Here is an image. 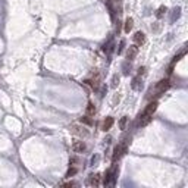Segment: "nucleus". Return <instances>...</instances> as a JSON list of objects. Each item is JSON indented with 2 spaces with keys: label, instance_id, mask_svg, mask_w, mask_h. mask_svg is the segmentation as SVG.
<instances>
[{
  "label": "nucleus",
  "instance_id": "obj_21",
  "mask_svg": "<svg viewBox=\"0 0 188 188\" xmlns=\"http://www.w3.org/2000/svg\"><path fill=\"white\" fill-rule=\"evenodd\" d=\"M75 174H76V169H75V168H72V169H69V170H68L66 176H72V175H75Z\"/></svg>",
  "mask_w": 188,
  "mask_h": 188
},
{
  "label": "nucleus",
  "instance_id": "obj_14",
  "mask_svg": "<svg viewBox=\"0 0 188 188\" xmlns=\"http://www.w3.org/2000/svg\"><path fill=\"white\" fill-rule=\"evenodd\" d=\"M132 27H134V21L131 19V18H128V19L125 21V33H129V31L132 29Z\"/></svg>",
  "mask_w": 188,
  "mask_h": 188
},
{
  "label": "nucleus",
  "instance_id": "obj_24",
  "mask_svg": "<svg viewBox=\"0 0 188 188\" xmlns=\"http://www.w3.org/2000/svg\"><path fill=\"white\" fill-rule=\"evenodd\" d=\"M97 162H99V156H94L93 159H91V165H93V166H94V165H96Z\"/></svg>",
  "mask_w": 188,
  "mask_h": 188
},
{
  "label": "nucleus",
  "instance_id": "obj_7",
  "mask_svg": "<svg viewBox=\"0 0 188 188\" xmlns=\"http://www.w3.org/2000/svg\"><path fill=\"white\" fill-rule=\"evenodd\" d=\"M134 41H135V44H144V41H146V35L141 33V31H138V33H135L134 34Z\"/></svg>",
  "mask_w": 188,
  "mask_h": 188
},
{
  "label": "nucleus",
  "instance_id": "obj_17",
  "mask_svg": "<svg viewBox=\"0 0 188 188\" xmlns=\"http://www.w3.org/2000/svg\"><path fill=\"white\" fill-rule=\"evenodd\" d=\"M80 121H81V123H85V125H93V121L88 118V115H87V116H82Z\"/></svg>",
  "mask_w": 188,
  "mask_h": 188
},
{
  "label": "nucleus",
  "instance_id": "obj_22",
  "mask_svg": "<svg viewBox=\"0 0 188 188\" xmlns=\"http://www.w3.org/2000/svg\"><path fill=\"white\" fill-rule=\"evenodd\" d=\"M123 46H125V40L121 41V44H119V49H118V53H122V50H123Z\"/></svg>",
  "mask_w": 188,
  "mask_h": 188
},
{
  "label": "nucleus",
  "instance_id": "obj_4",
  "mask_svg": "<svg viewBox=\"0 0 188 188\" xmlns=\"http://www.w3.org/2000/svg\"><path fill=\"white\" fill-rule=\"evenodd\" d=\"M113 122H115L113 118H112V116H108V118L103 121V123H101V129H103V131H109V129L112 128V125H113Z\"/></svg>",
  "mask_w": 188,
  "mask_h": 188
},
{
  "label": "nucleus",
  "instance_id": "obj_16",
  "mask_svg": "<svg viewBox=\"0 0 188 188\" xmlns=\"http://www.w3.org/2000/svg\"><path fill=\"white\" fill-rule=\"evenodd\" d=\"M94 113H96V108H94V104H93V103H88V106H87V115H88V116H93Z\"/></svg>",
  "mask_w": 188,
  "mask_h": 188
},
{
  "label": "nucleus",
  "instance_id": "obj_2",
  "mask_svg": "<svg viewBox=\"0 0 188 188\" xmlns=\"http://www.w3.org/2000/svg\"><path fill=\"white\" fill-rule=\"evenodd\" d=\"M125 151H127V144H125V143L118 144V146L115 147V151H113V160H118Z\"/></svg>",
  "mask_w": 188,
  "mask_h": 188
},
{
  "label": "nucleus",
  "instance_id": "obj_19",
  "mask_svg": "<svg viewBox=\"0 0 188 188\" xmlns=\"http://www.w3.org/2000/svg\"><path fill=\"white\" fill-rule=\"evenodd\" d=\"M165 12H166V7H165V6H160L159 9H157V14H156V16H157V18H162Z\"/></svg>",
  "mask_w": 188,
  "mask_h": 188
},
{
  "label": "nucleus",
  "instance_id": "obj_20",
  "mask_svg": "<svg viewBox=\"0 0 188 188\" xmlns=\"http://www.w3.org/2000/svg\"><path fill=\"white\" fill-rule=\"evenodd\" d=\"M118 84H119V76H118V75H113V78H112V88H116Z\"/></svg>",
  "mask_w": 188,
  "mask_h": 188
},
{
  "label": "nucleus",
  "instance_id": "obj_13",
  "mask_svg": "<svg viewBox=\"0 0 188 188\" xmlns=\"http://www.w3.org/2000/svg\"><path fill=\"white\" fill-rule=\"evenodd\" d=\"M88 85H91V88L93 90H97L99 88V78H94V80H87L85 81Z\"/></svg>",
  "mask_w": 188,
  "mask_h": 188
},
{
  "label": "nucleus",
  "instance_id": "obj_15",
  "mask_svg": "<svg viewBox=\"0 0 188 188\" xmlns=\"http://www.w3.org/2000/svg\"><path fill=\"white\" fill-rule=\"evenodd\" d=\"M122 71H123V75L129 74V71H131V63H129V61L123 62V65H122Z\"/></svg>",
  "mask_w": 188,
  "mask_h": 188
},
{
  "label": "nucleus",
  "instance_id": "obj_1",
  "mask_svg": "<svg viewBox=\"0 0 188 188\" xmlns=\"http://www.w3.org/2000/svg\"><path fill=\"white\" fill-rule=\"evenodd\" d=\"M169 87H170V82H169V80H162V81H159V82L156 84V87H155L156 96H160V94H163Z\"/></svg>",
  "mask_w": 188,
  "mask_h": 188
},
{
  "label": "nucleus",
  "instance_id": "obj_11",
  "mask_svg": "<svg viewBox=\"0 0 188 188\" xmlns=\"http://www.w3.org/2000/svg\"><path fill=\"white\" fill-rule=\"evenodd\" d=\"M150 121H151V115H141L138 125H140V127H146Z\"/></svg>",
  "mask_w": 188,
  "mask_h": 188
},
{
  "label": "nucleus",
  "instance_id": "obj_25",
  "mask_svg": "<svg viewBox=\"0 0 188 188\" xmlns=\"http://www.w3.org/2000/svg\"><path fill=\"white\" fill-rule=\"evenodd\" d=\"M104 2L108 3V2H118V0H104Z\"/></svg>",
  "mask_w": 188,
  "mask_h": 188
},
{
  "label": "nucleus",
  "instance_id": "obj_12",
  "mask_svg": "<svg viewBox=\"0 0 188 188\" xmlns=\"http://www.w3.org/2000/svg\"><path fill=\"white\" fill-rule=\"evenodd\" d=\"M179 15H181V7H175L174 10H172V16H170V24H174L175 21L179 18Z\"/></svg>",
  "mask_w": 188,
  "mask_h": 188
},
{
  "label": "nucleus",
  "instance_id": "obj_6",
  "mask_svg": "<svg viewBox=\"0 0 188 188\" xmlns=\"http://www.w3.org/2000/svg\"><path fill=\"white\" fill-rule=\"evenodd\" d=\"M72 148H74L75 153H82L85 150V144L82 141H75L74 144H72Z\"/></svg>",
  "mask_w": 188,
  "mask_h": 188
},
{
  "label": "nucleus",
  "instance_id": "obj_5",
  "mask_svg": "<svg viewBox=\"0 0 188 188\" xmlns=\"http://www.w3.org/2000/svg\"><path fill=\"white\" fill-rule=\"evenodd\" d=\"M131 85H132V88H134V90H137V91H140L141 88H143V81H141V75L140 74L137 75L134 80H132V84H131Z\"/></svg>",
  "mask_w": 188,
  "mask_h": 188
},
{
  "label": "nucleus",
  "instance_id": "obj_3",
  "mask_svg": "<svg viewBox=\"0 0 188 188\" xmlns=\"http://www.w3.org/2000/svg\"><path fill=\"white\" fill-rule=\"evenodd\" d=\"M137 53H138V47H137V44L129 46V47H128V50H127V59L131 62L135 56H137Z\"/></svg>",
  "mask_w": 188,
  "mask_h": 188
},
{
  "label": "nucleus",
  "instance_id": "obj_8",
  "mask_svg": "<svg viewBox=\"0 0 188 188\" xmlns=\"http://www.w3.org/2000/svg\"><path fill=\"white\" fill-rule=\"evenodd\" d=\"M156 109H157V101H151L147 108H146V110H144V113L143 115H151V116H153Z\"/></svg>",
  "mask_w": 188,
  "mask_h": 188
},
{
  "label": "nucleus",
  "instance_id": "obj_10",
  "mask_svg": "<svg viewBox=\"0 0 188 188\" xmlns=\"http://www.w3.org/2000/svg\"><path fill=\"white\" fill-rule=\"evenodd\" d=\"M72 132H74V134H76V135H81V137H82V135H84V137H85V135H88V131L84 127H82V128H81V127H72Z\"/></svg>",
  "mask_w": 188,
  "mask_h": 188
},
{
  "label": "nucleus",
  "instance_id": "obj_9",
  "mask_svg": "<svg viewBox=\"0 0 188 188\" xmlns=\"http://www.w3.org/2000/svg\"><path fill=\"white\" fill-rule=\"evenodd\" d=\"M100 184V175L96 174V175H90V178H88V185H94V187H97Z\"/></svg>",
  "mask_w": 188,
  "mask_h": 188
},
{
  "label": "nucleus",
  "instance_id": "obj_23",
  "mask_svg": "<svg viewBox=\"0 0 188 188\" xmlns=\"http://www.w3.org/2000/svg\"><path fill=\"white\" fill-rule=\"evenodd\" d=\"M76 185H78V184H76V182H66V184H65V187H76Z\"/></svg>",
  "mask_w": 188,
  "mask_h": 188
},
{
  "label": "nucleus",
  "instance_id": "obj_18",
  "mask_svg": "<svg viewBox=\"0 0 188 188\" xmlns=\"http://www.w3.org/2000/svg\"><path fill=\"white\" fill-rule=\"evenodd\" d=\"M127 122H128V116H123V118L121 119V122H119L121 129H125V128H127Z\"/></svg>",
  "mask_w": 188,
  "mask_h": 188
}]
</instances>
